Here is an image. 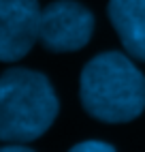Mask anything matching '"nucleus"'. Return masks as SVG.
Wrapping results in <instances>:
<instances>
[{
	"mask_svg": "<svg viewBox=\"0 0 145 152\" xmlns=\"http://www.w3.org/2000/svg\"><path fill=\"white\" fill-rule=\"evenodd\" d=\"M36 0H0V62L24 58L38 41Z\"/></svg>",
	"mask_w": 145,
	"mask_h": 152,
	"instance_id": "4",
	"label": "nucleus"
},
{
	"mask_svg": "<svg viewBox=\"0 0 145 152\" xmlns=\"http://www.w3.org/2000/svg\"><path fill=\"white\" fill-rule=\"evenodd\" d=\"M58 96L43 73L11 69L0 75V141H32L54 124Z\"/></svg>",
	"mask_w": 145,
	"mask_h": 152,
	"instance_id": "2",
	"label": "nucleus"
},
{
	"mask_svg": "<svg viewBox=\"0 0 145 152\" xmlns=\"http://www.w3.org/2000/svg\"><path fill=\"white\" fill-rule=\"evenodd\" d=\"M81 105L102 122H130L145 109V75L117 52H105L81 71Z\"/></svg>",
	"mask_w": 145,
	"mask_h": 152,
	"instance_id": "1",
	"label": "nucleus"
},
{
	"mask_svg": "<svg viewBox=\"0 0 145 152\" xmlns=\"http://www.w3.org/2000/svg\"><path fill=\"white\" fill-rule=\"evenodd\" d=\"M94 32V15L75 0H58L41 9L38 41L56 54L86 47Z\"/></svg>",
	"mask_w": 145,
	"mask_h": 152,
	"instance_id": "3",
	"label": "nucleus"
},
{
	"mask_svg": "<svg viewBox=\"0 0 145 152\" xmlns=\"http://www.w3.org/2000/svg\"><path fill=\"white\" fill-rule=\"evenodd\" d=\"M72 150L75 152H113L115 148H113L111 144L100 141V139H88V141H83V144L72 146Z\"/></svg>",
	"mask_w": 145,
	"mask_h": 152,
	"instance_id": "6",
	"label": "nucleus"
},
{
	"mask_svg": "<svg viewBox=\"0 0 145 152\" xmlns=\"http://www.w3.org/2000/svg\"><path fill=\"white\" fill-rule=\"evenodd\" d=\"M109 19L126 52L145 62V0H109Z\"/></svg>",
	"mask_w": 145,
	"mask_h": 152,
	"instance_id": "5",
	"label": "nucleus"
}]
</instances>
